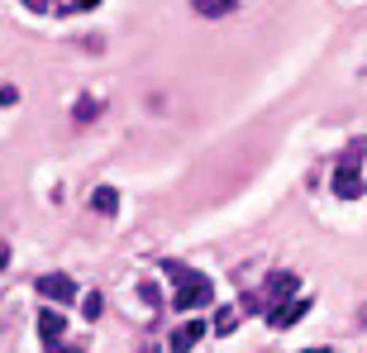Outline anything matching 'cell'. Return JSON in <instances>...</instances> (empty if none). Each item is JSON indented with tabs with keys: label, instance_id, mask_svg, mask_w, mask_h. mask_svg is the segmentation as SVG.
Masks as SVG:
<instances>
[{
	"label": "cell",
	"instance_id": "7a4b0ae2",
	"mask_svg": "<svg viewBox=\"0 0 367 353\" xmlns=\"http://www.w3.org/2000/svg\"><path fill=\"white\" fill-rule=\"evenodd\" d=\"M296 296H301V277H296V273H272L267 277V310L296 301Z\"/></svg>",
	"mask_w": 367,
	"mask_h": 353
},
{
	"label": "cell",
	"instance_id": "9c48e42d",
	"mask_svg": "<svg viewBox=\"0 0 367 353\" xmlns=\"http://www.w3.org/2000/svg\"><path fill=\"white\" fill-rule=\"evenodd\" d=\"M191 10H196V15H206V19L234 15V5H229V0H191Z\"/></svg>",
	"mask_w": 367,
	"mask_h": 353
},
{
	"label": "cell",
	"instance_id": "30bf717a",
	"mask_svg": "<svg viewBox=\"0 0 367 353\" xmlns=\"http://www.w3.org/2000/svg\"><path fill=\"white\" fill-rule=\"evenodd\" d=\"M91 206H96L100 215H115V210H119V191H115V186H96V196H91Z\"/></svg>",
	"mask_w": 367,
	"mask_h": 353
},
{
	"label": "cell",
	"instance_id": "5b68a950",
	"mask_svg": "<svg viewBox=\"0 0 367 353\" xmlns=\"http://www.w3.org/2000/svg\"><path fill=\"white\" fill-rule=\"evenodd\" d=\"M267 315H272V325H277V330H291L296 320H305V315H310V296H296V301L277 305V310H267Z\"/></svg>",
	"mask_w": 367,
	"mask_h": 353
},
{
	"label": "cell",
	"instance_id": "52a82bcc",
	"mask_svg": "<svg viewBox=\"0 0 367 353\" xmlns=\"http://www.w3.org/2000/svg\"><path fill=\"white\" fill-rule=\"evenodd\" d=\"M63 315H58V310H48V305H43V310H38V334H43V339H48V349H53V344H58V339H63Z\"/></svg>",
	"mask_w": 367,
	"mask_h": 353
},
{
	"label": "cell",
	"instance_id": "4fadbf2b",
	"mask_svg": "<svg viewBox=\"0 0 367 353\" xmlns=\"http://www.w3.org/2000/svg\"><path fill=\"white\" fill-rule=\"evenodd\" d=\"M139 296H144V301L158 310V282H144V287H139Z\"/></svg>",
	"mask_w": 367,
	"mask_h": 353
},
{
	"label": "cell",
	"instance_id": "6da1fadb",
	"mask_svg": "<svg viewBox=\"0 0 367 353\" xmlns=\"http://www.w3.org/2000/svg\"><path fill=\"white\" fill-rule=\"evenodd\" d=\"M210 296H215V287H210V277L191 273L186 282H181V291H176V310H201V305H210Z\"/></svg>",
	"mask_w": 367,
	"mask_h": 353
},
{
	"label": "cell",
	"instance_id": "9a60e30c",
	"mask_svg": "<svg viewBox=\"0 0 367 353\" xmlns=\"http://www.w3.org/2000/svg\"><path fill=\"white\" fill-rule=\"evenodd\" d=\"M305 353H329V349H305Z\"/></svg>",
	"mask_w": 367,
	"mask_h": 353
},
{
	"label": "cell",
	"instance_id": "8992f818",
	"mask_svg": "<svg viewBox=\"0 0 367 353\" xmlns=\"http://www.w3.org/2000/svg\"><path fill=\"white\" fill-rule=\"evenodd\" d=\"M201 334H206V325H201V320H186V325H181V330L172 334V353H191Z\"/></svg>",
	"mask_w": 367,
	"mask_h": 353
},
{
	"label": "cell",
	"instance_id": "3957f363",
	"mask_svg": "<svg viewBox=\"0 0 367 353\" xmlns=\"http://www.w3.org/2000/svg\"><path fill=\"white\" fill-rule=\"evenodd\" d=\"M334 191L344 196V201H358L363 196V176H358V158H344L334 172Z\"/></svg>",
	"mask_w": 367,
	"mask_h": 353
},
{
	"label": "cell",
	"instance_id": "7c38bea8",
	"mask_svg": "<svg viewBox=\"0 0 367 353\" xmlns=\"http://www.w3.org/2000/svg\"><path fill=\"white\" fill-rule=\"evenodd\" d=\"M96 110H100L96 96H86V100L77 105V110H72V125H91V120H96Z\"/></svg>",
	"mask_w": 367,
	"mask_h": 353
},
{
	"label": "cell",
	"instance_id": "ba28073f",
	"mask_svg": "<svg viewBox=\"0 0 367 353\" xmlns=\"http://www.w3.org/2000/svg\"><path fill=\"white\" fill-rule=\"evenodd\" d=\"M210 330H215V334H234V330H239V310H234V305H220Z\"/></svg>",
	"mask_w": 367,
	"mask_h": 353
},
{
	"label": "cell",
	"instance_id": "8fae6325",
	"mask_svg": "<svg viewBox=\"0 0 367 353\" xmlns=\"http://www.w3.org/2000/svg\"><path fill=\"white\" fill-rule=\"evenodd\" d=\"M100 310H105V296H100V291H86V296H81V315H86V320H100Z\"/></svg>",
	"mask_w": 367,
	"mask_h": 353
},
{
	"label": "cell",
	"instance_id": "277c9868",
	"mask_svg": "<svg viewBox=\"0 0 367 353\" xmlns=\"http://www.w3.org/2000/svg\"><path fill=\"white\" fill-rule=\"evenodd\" d=\"M38 291H43L48 301H77V282L67 273H43L38 277Z\"/></svg>",
	"mask_w": 367,
	"mask_h": 353
},
{
	"label": "cell",
	"instance_id": "5bb4252c",
	"mask_svg": "<svg viewBox=\"0 0 367 353\" xmlns=\"http://www.w3.org/2000/svg\"><path fill=\"white\" fill-rule=\"evenodd\" d=\"M53 353H81V349H63V344H53Z\"/></svg>",
	"mask_w": 367,
	"mask_h": 353
}]
</instances>
